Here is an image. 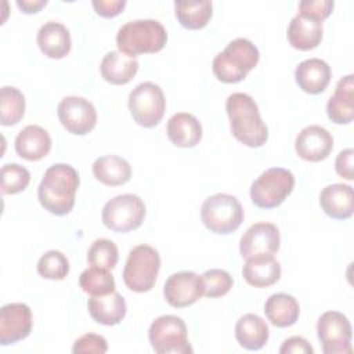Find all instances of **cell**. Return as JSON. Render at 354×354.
I'll use <instances>...</instances> for the list:
<instances>
[{
    "label": "cell",
    "instance_id": "obj_1",
    "mask_svg": "<svg viewBox=\"0 0 354 354\" xmlns=\"http://www.w3.org/2000/svg\"><path fill=\"white\" fill-rule=\"evenodd\" d=\"M80 178L76 169L66 163H55L50 166L39 184L37 198L44 207L55 216H66L75 205L76 191Z\"/></svg>",
    "mask_w": 354,
    "mask_h": 354
},
{
    "label": "cell",
    "instance_id": "obj_2",
    "mask_svg": "<svg viewBox=\"0 0 354 354\" xmlns=\"http://www.w3.org/2000/svg\"><path fill=\"white\" fill-rule=\"evenodd\" d=\"M232 136L243 145L259 148L268 140V129L256 101L246 93H232L225 101Z\"/></svg>",
    "mask_w": 354,
    "mask_h": 354
},
{
    "label": "cell",
    "instance_id": "obj_3",
    "mask_svg": "<svg viewBox=\"0 0 354 354\" xmlns=\"http://www.w3.org/2000/svg\"><path fill=\"white\" fill-rule=\"evenodd\" d=\"M167 41L165 26L156 19H136L122 25L116 35V46L130 58L160 51Z\"/></svg>",
    "mask_w": 354,
    "mask_h": 354
},
{
    "label": "cell",
    "instance_id": "obj_4",
    "mask_svg": "<svg viewBox=\"0 0 354 354\" xmlns=\"http://www.w3.org/2000/svg\"><path fill=\"white\" fill-rule=\"evenodd\" d=\"M259 59V48L250 40L238 37L231 40L224 51L214 57L212 71L223 83H238L248 76Z\"/></svg>",
    "mask_w": 354,
    "mask_h": 354
},
{
    "label": "cell",
    "instance_id": "obj_5",
    "mask_svg": "<svg viewBox=\"0 0 354 354\" xmlns=\"http://www.w3.org/2000/svg\"><path fill=\"white\" fill-rule=\"evenodd\" d=\"M241 202L230 194H214L207 196L201 207V220L213 234L227 235L239 228L243 221Z\"/></svg>",
    "mask_w": 354,
    "mask_h": 354
},
{
    "label": "cell",
    "instance_id": "obj_6",
    "mask_svg": "<svg viewBox=\"0 0 354 354\" xmlns=\"http://www.w3.org/2000/svg\"><path fill=\"white\" fill-rule=\"evenodd\" d=\"M159 268L160 256L158 250L145 243L137 245L129 252L123 268V282L133 292H149L156 282Z\"/></svg>",
    "mask_w": 354,
    "mask_h": 354
},
{
    "label": "cell",
    "instance_id": "obj_7",
    "mask_svg": "<svg viewBox=\"0 0 354 354\" xmlns=\"http://www.w3.org/2000/svg\"><path fill=\"white\" fill-rule=\"evenodd\" d=\"M295 176L283 167L263 171L250 185V199L260 209L278 207L293 191Z\"/></svg>",
    "mask_w": 354,
    "mask_h": 354
},
{
    "label": "cell",
    "instance_id": "obj_8",
    "mask_svg": "<svg viewBox=\"0 0 354 354\" xmlns=\"http://www.w3.org/2000/svg\"><path fill=\"white\" fill-rule=\"evenodd\" d=\"M148 339L158 354H188L192 347L188 342L187 325L177 315H160L149 326Z\"/></svg>",
    "mask_w": 354,
    "mask_h": 354
},
{
    "label": "cell",
    "instance_id": "obj_9",
    "mask_svg": "<svg viewBox=\"0 0 354 354\" xmlns=\"http://www.w3.org/2000/svg\"><path fill=\"white\" fill-rule=\"evenodd\" d=\"M129 111L134 122L142 127H155L166 111L162 88L152 82L137 84L129 94Z\"/></svg>",
    "mask_w": 354,
    "mask_h": 354
},
{
    "label": "cell",
    "instance_id": "obj_10",
    "mask_svg": "<svg viewBox=\"0 0 354 354\" xmlns=\"http://www.w3.org/2000/svg\"><path fill=\"white\" fill-rule=\"evenodd\" d=\"M145 212V205L138 195L122 194L104 205L101 218L106 228L115 232H129L142 224Z\"/></svg>",
    "mask_w": 354,
    "mask_h": 354
},
{
    "label": "cell",
    "instance_id": "obj_11",
    "mask_svg": "<svg viewBox=\"0 0 354 354\" xmlns=\"http://www.w3.org/2000/svg\"><path fill=\"white\" fill-rule=\"evenodd\" d=\"M317 335L324 354H350L353 350L351 324L343 313H324L317 322Z\"/></svg>",
    "mask_w": 354,
    "mask_h": 354
},
{
    "label": "cell",
    "instance_id": "obj_12",
    "mask_svg": "<svg viewBox=\"0 0 354 354\" xmlns=\"http://www.w3.org/2000/svg\"><path fill=\"white\" fill-rule=\"evenodd\" d=\"M61 124L72 134L84 136L90 133L97 123V111L94 105L77 95L64 97L57 108Z\"/></svg>",
    "mask_w": 354,
    "mask_h": 354
},
{
    "label": "cell",
    "instance_id": "obj_13",
    "mask_svg": "<svg viewBox=\"0 0 354 354\" xmlns=\"http://www.w3.org/2000/svg\"><path fill=\"white\" fill-rule=\"evenodd\" d=\"M163 296L176 308L192 306L203 296L202 277L194 271L174 272L163 285Z\"/></svg>",
    "mask_w": 354,
    "mask_h": 354
},
{
    "label": "cell",
    "instance_id": "obj_14",
    "mask_svg": "<svg viewBox=\"0 0 354 354\" xmlns=\"http://www.w3.org/2000/svg\"><path fill=\"white\" fill-rule=\"evenodd\" d=\"M33 326L29 306L24 303H8L0 310V344L8 346L26 339Z\"/></svg>",
    "mask_w": 354,
    "mask_h": 354
},
{
    "label": "cell",
    "instance_id": "obj_15",
    "mask_svg": "<svg viewBox=\"0 0 354 354\" xmlns=\"http://www.w3.org/2000/svg\"><path fill=\"white\" fill-rule=\"evenodd\" d=\"M281 243L279 230L272 223H254L250 225L239 241V253L242 257H250L259 253L274 254Z\"/></svg>",
    "mask_w": 354,
    "mask_h": 354
},
{
    "label": "cell",
    "instance_id": "obj_16",
    "mask_svg": "<svg viewBox=\"0 0 354 354\" xmlns=\"http://www.w3.org/2000/svg\"><path fill=\"white\" fill-rule=\"evenodd\" d=\"M296 153L307 162H321L333 149V137L322 126L311 124L300 130L295 141Z\"/></svg>",
    "mask_w": 354,
    "mask_h": 354
},
{
    "label": "cell",
    "instance_id": "obj_17",
    "mask_svg": "<svg viewBox=\"0 0 354 354\" xmlns=\"http://www.w3.org/2000/svg\"><path fill=\"white\" fill-rule=\"evenodd\" d=\"M319 205L324 213L335 220H347L354 212L353 187L343 183L326 185L319 194Z\"/></svg>",
    "mask_w": 354,
    "mask_h": 354
},
{
    "label": "cell",
    "instance_id": "obj_18",
    "mask_svg": "<svg viewBox=\"0 0 354 354\" xmlns=\"http://www.w3.org/2000/svg\"><path fill=\"white\" fill-rule=\"evenodd\" d=\"M242 275L249 285L254 288H267L279 281L281 264L272 254L259 253L246 257Z\"/></svg>",
    "mask_w": 354,
    "mask_h": 354
},
{
    "label": "cell",
    "instance_id": "obj_19",
    "mask_svg": "<svg viewBox=\"0 0 354 354\" xmlns=\"http://www.w3.org/2000/svg\"><path fill=\"white\" fill-rule=\"evenodd\" d=\"M326 115L336 124H348L354 119V75L342 77L326 104Z\"/></svg>",
    "mask_w": 354,
    "mask_h": 354
},
{
    "label": "cell",
    "instance_id": "obj_20",
    "mask_svg": "<svg viewBox=\"0 0 354 354\" xmlns=\"http://www.w3.org/2000/svg\"><path fill=\"white\" fill-rule=\"evenodd\" d=\"M332 77L330 66L321 58H310L301 61L295 71L297 86L308 94L322 93Z\"/></svg>",
    "mask_w": 354,
    "mask_h": 354
},
{
    "label": "cell",
    "instance_id": "obj_21",
    "mask_svg": "<svg viewBox=\"0 0 354 354\" xmlns=\"http://www.w3.org/2000/svg\"><path fill=\"white\" fill-rule=\"evenodd\" d=\"M51 149L48 131L37 124L24 127L15 137V152L22 159L36 162L43 159Z\"/></svg>",
    "mask_w": 354,
    "mask_h": 354
},
{
    "label": "cell",
    "instance_id": "obj_22",
    "mask_svg": "<svg viewBox=\"0 0 354 354\" xmlns=\"http://www.w3.org/2000/svg\"><path fill=\"white\" fill-rule=\"evenodd\" d=\"M322 22L303 14H296L288 26V41L300 51L315 48L322 40Z\"/></svg>",
    "mask_w": 354,
    "mask_h": 354
},
{
    "label": "cell",
    "instance_id": "obj_23",
    "mask_svg": "<svg viewBox=\"0 0 354 354\" xmlns=\"http://www.w3.org/2000/svg\"><path fill=\"white\" fill-rule=\"evenodd\" d=\"M87 310L95 322L112 326L124 318L127 306L120 293L112 292L102 296H91L87 301Z\"/></svg>",
    "mask_w": 354,
    "mask_h": 354
},
{
    "label": "cell",
    "instance_id": "obj_24",
    "mask_svg": "<svg viewBox=\"0 0 354 354\" xmlns=\"http://www.w3.org/2000/svg\"><path fill=\"white\" fill-rule=\"evenodd\" d=\"M36 40L40 51L53 59H61L71 51V33L61 22L48 21L41 25Z\"/></svg>",
    "mask_w": 354,
    "mask_h": 354
},
{
    "label": "cell",
    "instance_id": "obj_25",
    "mask_svg": "<svg viewBox=\"0 0 354 354\" xmlns=\"http://www.w3.org/2000/svg\"><path fill=\"white\" fill-rule=\"evenodd\" d=\"M166 133L173 145L192 148L202 140V124L192 113L178 112L167 120Z\"/></svg>",
    "mask_w": 354,
    "mask_h": 354
},
{
    "label": "cell",
    "instance_id": "obj_26",
    "mask_svg": "<svg viewBox=\"0 0 354 354\" xmlns=\"http://www.w3.org/2000/svg\"><path fill=\"white\" fill-rule=\"evenodd\" d=\"M101 76L111 84H127L138 72V61L120 51H109L104 55L100 65Z\"/></svg>",
    "mask_w": 354,
    "mask_h": 354
},
{
    "label": "cell",
    "instance_id": "obj_27",
    "mask_svg": "<svg viewBox=\"0 0 354 354\" xmlns=\"http://www.w3.org/2000/svg\"><path fill=\"white\" fill-rule=\"evenodd\" d=\"M270 330L266 321L256 314H245L235 324V337L241 347L256 351L268 342Z\"/></svg>",
    "mask_w": 354,
    "mask_h": 354
},
{
    "label": "cell",
    "instance_id": "obj_28",
    "mask_svg": "<svg viewBox=\"0 0 354 354\" xmlns=\"http://www.w3.org/2000/svg\"><path fill=\"white\" fill-rule=\"evenodd\" d=\"M93 174L100 183L118 187L126 184L131 178V166L122 156L104 155L94 160Z\"/></svg>",
    "mask_w": 354,
    "mask_h": 354
},
{
    "label": "cell",
    "instance_id": "obj_29",
    "mask_svg": "<svg viewBox=\"0 0 354 354\" xmlns=\"http://www.w3.org/2000/svg\"><path fill=\"white\" fill-rule=\"evenodd\" d=\"M264 313L267 319L277 328H288L296 324L300 314L297 300L288 293L271 295L266 304Z\"/></svg>",
    "mask_w": 354,
    "mask_h": 354
},
{
    "label": "cell",
    "instance_id": "obj_30",
    "mask_svg": "<svg viewBox=\"0 0 354 354\" xmlns=\"http://www.w3.org/2000/svg\"><path fill=\"white\" fill-rule=\"evenodd\" d=\"M174 14L180 25L185 29L196 30L207 25L213 8L207 0L201 1H174Z\"/></svg>",
    "mask_w": 354,
    "mask_h": 354
},
{
    "label": "cell",
    "instance_id": "obj_31",
    "mask_svg": "<svg viewBox=\"0 0 354 354\" xmlns=\"http://www.w3.org/2000/svg\"><path fill=\"white\" fill-rule=\"evenodd\" d=\"M25 97L21 90L4 86L0 90V123L3 126L17 124L25 115Z\"/></svg>",
    "mask_w": 354,
    "mask_h": 354
},
{
    "label": "cell",
    "instance_id": "obj_32",
    "mask_svg": "<svg viewBox=\"0 0 354 354\" xmlns=\"http://www.w3.org/2000/svg\"><path fill=\"white\" fill-rule=\"evenodd\" d=\"M79 285L90 296H102L115 292L113 275L106 268L91 266L79 277Z\"/></svg>",
    "mask_w": 354,
    "mask_h": 354
},
{
    "label": "cell",
    "instance_id": "obj_33",
    "mask_svg": "<svg viewBox=\"0 0 354 354\" xmlns=\"http://www.w3.org/2000/svg\"><path fill=\"white\" fill-rule=\"evenodd\" d=\"M119 260L118 246L106 238L95 239L87 250V261L90 266L112 270Z\"/></svg>",
    "mask_w": 354,
    "mask_h": 354
},
{
    "label": "cell",
    "instance_id": "obj_34",
    "mask_svg": "<svg viewBox=\"0 0 354 354\" xmlns=\"http://www.w3.org/2000/svg\"><path fill=\"white\" fill-rule=\"evenodd\" d=\"M37 272L53 281H62L69 272V261L59 250L46 252L37 261Z\"/></svg>",
    "mask_w": 354,
    "mask_h": 354
},
{
    "label": "cell",
    "instance_id": "obj_35",
    "mask_svg": "<svg viewBox=\"0 0 354 354\" xmlns=\"http://www.w3.org/2000/svg\"><path fill=\"white\" fill-rule=\"evenodd\" d=\"M1 194L14 195L26 189L30 181V173L18 163H7L1 167Z\"/></svg>",
    "mask_w": 354,
    "mask_h": 354
},
{
    "label": "cell",
    "instance_id": "obj_36",
    "mask_svg": "<svg viewBox=\"0 0 354 354\" xmlns=\"http://www.w3.org/2000/svg\"><path fill=\"white\" fill-rule=\"evenodd\" d=\"M201 277L203 283V296L210 299L227 295L234 283L230 272L220 268L207 270Z\"/></svg>",
    "mask_w": 354,
    "mask_h": 354
},
{
    "label": "cell",
    "instance_id": "obj_37",
    "mask_svg": "<svg viewBox=\"0 0 354 354\" xmlns=\"http://www.w3.org/2000/svg\"><path fill=\"white\" fill-rule=\"evenodd\" d=\"M108 350V343L104 336L97 333H86L77 337L73 343L72 351L75 354H104Z\"/></svg>",
    "mask_w": 354,
    "mask_h": 354
},
{
    "label": "cell",
    "instance_id": "obj_38",
    "mask_svg": "<svg viewBox=\"0 0 354 354\" xmlns=\"http://www.w3.org/2000/svg\"><path fill=\"white\" fill-rule=\"evenodd\" d=\"M333 6L335 3L330 0H303L299 3V14L322 22L332 14Z\"/></svg>",
    "mask_w": 354,
    "mask_h": 354
},
{
    "label": "cell",
    "instance_id": "obj_39",
    "mask_svg": "<svg viewBox=\"0 0 354 354\" xmlns=\"http://www.w3.org/2000/svg\"><path fill=\"white\" fill-rule=\"evenodd\" d=\"M353 158H354V149L347 148V149H343L342 152H339V155L336 156V160H335L336 173L348 181H351L354 178Z\"/></svg>",
    "mask_w": 354,
    "mask_h": 354
},
{
    "label": "cell",
    "instance_id": "obj_40",
    "mask_svg": "<svg viewBox=\"0 0 354 354\" xmlns=\"http://www.w3.org/2000/svg\"><path fill=\"white\" fill-rule=\"evenodd\" d=\"M126 0H94L93 7L95 12L104 18H113L119 15L126 7Z\"/></svg>",
    "mask_w": 354,
    "mask_h": 354
},
{
    "label": "cell",
    "instance_id": "obj_41",
    "mask_svg": "<svg viewBox=\"0 0 354 354\" xmlns=\"http://www.w3.org/2000/svg\"><path fill=\"white\" fill-rule=\"evenodd\" d=\"M281 354H313L314 348L301 336H292L286 339L279 347Z\"/></svg>",
    "mask_w": 354,
    "mask_h": 354
},
{
    "label": "cell",
    "instance_id": "obj_42",
    "mask_svg": "<svg viewBox=\"0 0 354 354\" xmlns=\"http://www.w3.org/2000/svg\"><path fill=\"white\" fill-rule=\"evenodd\" d=\"M46 4H47V0H17V6L25 14H36Z\"/></svg>",
    "mask_w": 354,
    "mask_h": 354
}]
</instances>
